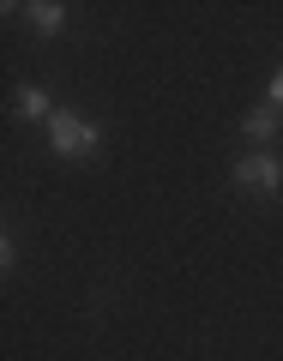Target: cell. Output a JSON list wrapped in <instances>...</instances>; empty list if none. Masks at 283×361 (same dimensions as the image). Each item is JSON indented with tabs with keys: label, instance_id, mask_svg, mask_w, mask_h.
<instances>
[{
	"label": "cell",
	"instance_id": "cell-1",
	"mask_svg": "<svg viewBox=\"0 0 283 361\" xmlns=\"http://www.w3.org/2000/svg\"><path fill=\"white\" fill-rule=\"evenodd\" d=\"M49 145H54V157H73V163H85V157L97 151V127H90V121H78V115H61V109H54V121H49Z\"/></svg>",
	"mask_w": 283,
	"mask_h": 361
},
{
	"label": "cell",
	"instance_id": "cell-2",
	"mask_svg": "<svg viewBox=\"0 0 283 361\" xmlns=\"http://www.w3.org/2000/svg\"><path fill=\"white\" fill-rule=\"evenodd\" d=\"M235 187H241V193H277V187H283V163L271 151L241 157V163H235Z\"/></svg>",
	"mask_w": 283,
	"mask_h": 361
},
{
	"label": "cell",
	"instance_id": "cell-3",
	"mask_svg": "<svg viewBox=\"0 0 283 361\" xmlns=\"http://www.w3.org/2000/svg\"><path fill=\"white\" fill-rule=\"evenodd\" d=\"M18 115H25V121H54L49 90H42V85H25V90H18Z\"/></svg>",
	"mask_w": 283,
	"mask_h": 361
},
{
	"label": "cell",
	"instance_id": "cell-4",
	"mask_svg": "<svg viewBox=\"0 0 283 361\" xmlns=\"http://www.w3.org/2000/svg\"><path fill=\"white\" fill-rule=\"evenodd\" d=\"M277 115H283L277 103L253 109V115H247V139H259V145H265V139H277Z\"/></svg>",
	"mask_w": 283,
	"mask_h": 361
},
{
	"label": "cell",
	"instance_id": "cell-5",
	"mask_svg": "<svg viewBox=\"0 0 283 361\" xmlns=\"http://www.w3.org/2000/svg\"><path fill=\"white\" fill-rule=\"evenodd\" d=\"M30 13V25L42 30V37H54V30H61V18H66V6H54V0H37V6H25Z\"/></svg>",
	"mask_w": 283,
	"mask_h": 361
},
{
	"label": "cell",
	"instance_id": "cell-6",
	"mask_svg": "<svg viewBox=\"0 0 283 361\" xmlns=\"http://www.w3.org/2000/svg\"><path fill=\"white\" fill-rule=\"evenodd\" d=\"M271 103H277V109H283V73H277V78H271Z\"/></svg>",
	"mask_w": 283,
	"mask_h": 361
}]
</instances>
